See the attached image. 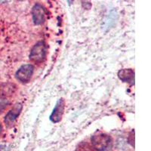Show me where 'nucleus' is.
I'll return each mask as SVG.
<instances>
[{"label":"nucleus","mask_w":151,"mask_h":151,"mask_svg":"<svg viewBox=\"0 0 151 151\" xmlns=\"http://www.w3.org/2000/svg\"><path fill=\"white\" fill-rule=\"evenodd\" d=\"M2 125H1V123H0V133H1V132H2Z\"/></svg>","instance_id":"obj_11"},{"label":"nucleus","mask_w":151,"mask_h":151,"mask_svg":"<svg viewBox=\"0 0 151 151\" xmlns=\"http://www.w3.org/2000/svg\"><path fill=\"white\" fill-rule=\"evenodd\" d=\"M7 147L4 145H0V151H6Z\"/></svg>","instance_id":"obj_10"},{"label":"nucleus","mask_w":151,"mask_h":151,"mask_svg":"<svg viewBox=\"0 0 151 151\" xmlns=\"http://www.w3.org/2000/svg\"><path fill=\"white\" fill-rule=\"evenodd\" d=\"M29 60L33 63L40 64L45 59L46 57V45L42 41L38 42L33 45L29 54Z\"/></svg>","instance_id":"obj_2"},{"label":"nucleus","mask_w":151,"mask_h":151,"mask_svg":"<svg viewBox=\"0 0 151 151\" xmlns=\"http://www.w3.org/2000/svg\"><path fill=\"white\" fill-rule=\"evenodd\" d=\"M64 107H65V101L63 98H60L57 101L53 109V111L49 116V119L51 120V122L53 123H58L61 120L62 116L64 114Z\"/></svg>","instance_id":"obj_5"},{"label":"nucleus","mask_w":151,"mask_h":151,"mask_svg":"<svg viewBox=\"0 0 151 151\" xmlns=\"http://www.w3.org/2000/svg\"><path fill=\"white\" fill-rule=\"evenodd\" d=\"M118 77L124 83H134V72L132 69H122L118 72Z\"/></svg>","instance_id":"obj_7"},{"label":"nucleus","mask_w":151,"mask_h":151,"mask_svg":"<svg viewBox=\"0 0 151 151\" xmlns=\"http://www.w3.org/2000/svg\"><path fill=\"white\" fill-rule=\"evenodd\" d=\"M91 143L92 147L96 151H108L113 145L111 137L106 134H98L92 136Z\"/></svg>","instance_id":"obj_1"},{"label":"nucleus","mask_w":151,"mask_h":151,"mask_svg":"<svg viewBox=\"0 0 151 151\" xmlns=\"http://www.w3.org/2000/svg\"><path fill=\"white\" fill-rule=\"evenodd\" d=\"M34 73V67L32 64H24L21 66L15 73L16 79L23 83H28Z\"/></svg>","instance_id":"obj_3"},{"label":"nucleus","mask_w":151,"mask_h":151,"mask_svg":"<svg viewBox=\"0 0 151 151\" xmlns=\"http://www.w3.org/2000/svg\"><path fill=\"white\" fill-rule=\"evenodd\" d=\"M32 17L33 21L36 25H40L45 21V9L42 5L40 3L35 4L32 9Z\"/></svg>","instance_id":"obj_6"},{"label":"nucleus","mask_w":151,"mask_h":151,"mask_svg":"<svg viewBox=\"0 0 151 151\" xmlns=\"http://www.w3.org/2000/svg\"><path fill=\"white\" fill-rule=\"evenodd\" d=\"M9 101L6 99L0 98V114L3 113L4 110L7 108V106L9 105Z\"/></svg>","instance_id":"obj_8"},{"label":"nucleus","mask_w":151,"mask_h":151,"mask_svg":"<svg viewBox=\"0 0 151 151\" xmlns=\"http://www.w3.org/2000/svg\"><path fill=\"white\" fill-rule=\"evenodd\" d=\"M22 109L23 105L21 103H17L12 107V110H9V112H8V113L5 116V119H4L5 125L7 127H12V125H14V122L16 121L17 117L21 114Z\"/></svg>","instance_id":"obj_4"},{"label":"nucleus","mask_w":151,"mask_h":151,"mask_svg":"<svg viewBox=\"0 0 151 151\" xmlns=\"http://www.w3.org/2000/svg\"><path fill=\"white\" fill-rule=\"evenodd\" d=\"M76 151H92L89 145L86 143H83L81 144L76 149Z\"/></svg>","instance_id":"obj_9"}]
</instances>
